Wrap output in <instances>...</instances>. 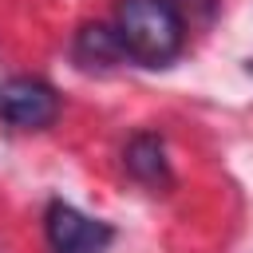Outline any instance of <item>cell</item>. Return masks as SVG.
<instances>
[{"label":"cell","mask_w":253,"mask_h":253,"mask_svg":"<svg viewBox=\"0 0 253 253\" xmlns=\"http://www.w3.org/2000/svg\"><path fill=\"white\" fill-rule=\"evenodd\" d=\"M71 51H75L79 67H115L119 59H126L115 24H83L75 32V47Z\"/></svg>","instance_id":"obj_5"},{"label":"cell","mask_w":253,"mask_h":253,"mask_svg":"<svg viewBox=\"0 0 253 253\" xmlns=\"http://www.w3.org/2000/svg\"><path fill=\"white\" fill-rule=\"evenodd\" d=\"M115 32L123 40L126 59L142 67L170 63L186 43V20L174 0H119Z\"/></svg>","instance_id":"obj_1"},{"label":"cell","mask_w":253,"mask_h":253,"mask_svg":"<svg viewBox=\"0 0 253 253\" xmlns=\"http://www.w3.org/2000/svg\"><path fill=\"white\" fill-rule=\"evenodd\" d=\"M249 71H253V59H249Z\"/></svg>","instance_id":"obj_6"},{"label":"cell","mask_w":253,"mask_h":253,"mask_svg":"<svg viewBox=\"0 0 253 253\" xmlns=\"http://www.w3.org/2000/svg\"><path fill=\"white\" fill-rule=\"evenodd\" d=\"M123 162L142 186H154V190L170 186V162H166V146H162L158 134H150V130L134 134L123 150Z\"/></svg>","instance_id":"obj_4"},{"label":"cell","mask_w":253,"mask_h":253,"mask_svg":"<svg viewBox=\"0 0 253 253\" xmlns=\"http://www.w3.org/2000/svg\"><path fill=\"white\" fill-rule=\"evenodd\" d=\"M43 233H47L51 253H103L111 245V237H115V229L107 221L87 217V213H79L67 202H51L47 206Z\"/></svg>","instance_id":"obj_3"},{"label":"cell","mask_w":253,"mask_h":253,"mask_svg":"<svg viewBox=\"0 0 253 253\" xmlns=\"http://www.w3.org/2000/svg\"><path fill=\"white\" fill-rule=\"evenodd\" d=\"M59 119V95L36 75H12L0 83V123L12 130H43Z\"/></svg>","instance_id":"obj_2"}]
</instances>
